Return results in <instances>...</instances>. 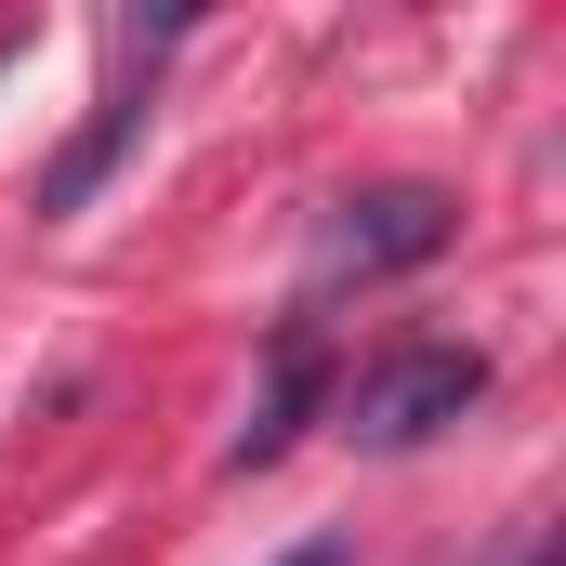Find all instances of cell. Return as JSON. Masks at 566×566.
Returning a JSON list of instances; mask_svg holds the SVG:
<instances>
[{"instance_id": "obj_1", "label": "cell", "mask_w": 566, "mask_h": 566, "mask_svg": "<svg viewBox=\"0 0 566 566\" xmlns=\"http://www.w3.org/2000/svg\"><path fill=\"white\" fill-rule=\"evenodd\" d=\"M171 40H185V13H119V27H106V93H93V119L66 133V158L40 171V224H66V211H93V198H106V171L133 158L145 106H158Z\"/></svg>"}, {"instance_id": "obj_2", "label": "cell", "mask_w": 566, "mask_h": 566, "mask_svg": "<svg viewBox=\"0 0 566 566\" xmlns=\"http://www.w3.org/2000/svg\"><path fill=\"white\" fill-rule=\"evenodd\" d=\"M461 238V198L448 185H356V198H329L316 211V264H303V303H329V290H369V277H409Z\"/></svg>"}, {"instance_id": "obj_3", "label": "cell", "mask_w": 566, "mask_h": 566, "mask_svg": "<svg viewBox=\"0 0 566 566\" xmlns=\"http://www.w3.org/2000/svg\"><path fill=\"white\" fill-rule=\"evenodd\" d=\"M474 396H488V356H474V343H396L382 369L343 382V434H356V448H422V434H448Z\"/></svg>"}, {"instance_id": "obj_4", "label": "cell", "mask_w": 566, "mask_h": 566, "mask_svg": "<svg viewBox=\"0 0 566 566\" xmlns=\"http://www.w3.org/2000/svg\"><path fill=\"white\" fill-rule=\"evenodd\" d=\"M316 396H329V356H316V316H290L277 329V382H264V409L238 422V448H224V474H264L290 434L316 422Z\"/></svg>"}, {"instance_id": "obj_5", "label": "cell", "mask_w": 566, "mask_h": 566, "mask_svg": "<svg viewBox=\"0 0 566 566\" xmlns=\"http://www.w3.org/2000/svg\"><path fill=\"white\" fill-rule=\"evenodd\" d=\"M277 566H356V554H343V541H303V554H277Z\"/></svg>"}]
</instances>
